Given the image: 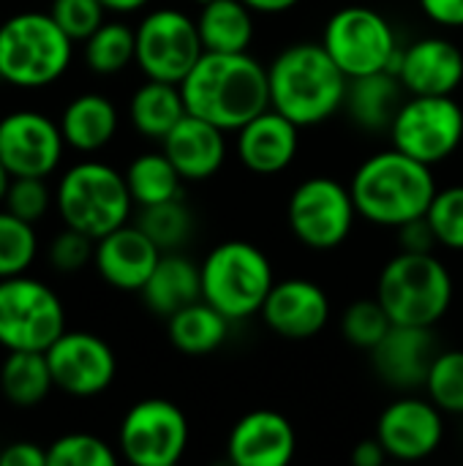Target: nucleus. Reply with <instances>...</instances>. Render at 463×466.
I'll return each instance as SVG.
<instances>
[{
	"label": "nucleus",
	"mask_w": 463,
	"mask_h": 466,
	"mask_svg": "<svg viewBox=\"0 0 463 466\" xmlns=\"http://www.w3.org/2000/svg\"><path fill=\"white\" fill-rule=\"evenodd\" d=\"M145 306L169 319L175 311H180L183 306L194 303L202 298V273L199 265H194L188 257L164 251L158 265L153 268L150 279L145 281V287L139 289Z\"/></svg>",
	"instance_id": "obj_25"
},
{
	"label": "nucleus",
	"mask_w": 463,
	"mask_h": 466,
	"mask_svg": "<svg viewBox=\"0 0 463 466\" xmlns=\"http://www.w3.org/2000/svg\"><path fill=\"white\" fill-rule=\"evenodd\" d=\"M426 396L450 415H463V350H439L426 377Z\"/></svg>",
	"instance_id": "obj_35"
},
{
	"label": "nucleus",
	"mask_w": 463,
	"mask_h": 466,
	"mask_svg": "<svg viewBox=\"0 0 463 466\" xmlns=\"http://www.w3.org/2000/svg\"><path fill=\"white\" fill-rule=\"evenodd\" d=\"M388 459L390 456H388L385 445L379 442V437H368V440L357 442L352 451V464L355 466H382Z\"/></svg>",
	"instance_id": "obj_45"
},
{
	"label": "nucleus",
	"mask_w": 463,
	"mask_h": 466,
	"mask_svg": "<svg viewBox=\"0 0 463 466\" xmlns=\"http://www.w3.org/2000/svg\"><path fill=\"white\" fill-rule=\"evenodd\" d=\"M161 254L164 251L136 224H123L96 240L93 265L109 287L139 292L158 265Z\"/></svg>",
	"instance_id": "obj_21"
},
{
	"label": "nucleus",
	"mask_w": 463,
	"mask_h": 466,
	"mask_svg": "<svg viewBox=\"0 0 463 466\" xmlns=\"http://www.w3.org/2000/svg\"><path fill=\"white\" fill-rule=\"evenodd\" d=\"M117 109L101 93H82L71 98L60 115V131L68 147L79 153H96L117 134Z\"/></svg>",
	"instance_id": "obj_26"
},
{
	"label": "nucleus",
	"mask_w": 463,
	"mask_h": 466,
	"mask_svg": "<svg viewBox=\"0 0 463 466\" xmlns=\"http://www.w3.org/2000/svg\"><path fill=\"white\" fill-rule=\"evenodd\" d=\"M115 451L93 434H63L46 448V466H115Z\"/></svg>",
	"instance_id": "obj_37"
},
{
	"label": "nucleus",
	"mask_w": 463,
	"mask_h": 466,
	"mask_svg": "<svg viewBox=\"0 0 463 466\" xmlns=\"http://www.w3.org/2000/svg\"><path fill=\"white\" fill-rule=\"evenodd\" d=\"M297 434L287 415L276 410H254L243 415L226 442V456L235 466H287L295 459Z\"/></svg>",
	"instance_id": "obj_20"
},
{
	"label": "nucleus",
	"mask_w": 463,
	"mask_h": 466,
	"mask_svg": "<svg viewBox=\"0 0 463 466\" xmlns=\"http://www.w3.org/2000/svg\"><path fill=\"white\" fill-rule=\"evenodd\" d=\"M194 3H199V5H202V3H207V0H194Z\"/></svg>",
	"instance_id": "obj_49"
},
{
	"label": "nucleus",
	"mask_w": 463,
	"mask_h": 466,
	"mask_svg": "<svg viewBox=\"0 0 463 466\" xmlns=\"http://www.w3.org/2000/svg\"><path fill=\"white\" fill-rule=\"evenodd\" d=\"M60 123L35 112L16 109L0 117V161L11 177H46L63 158Z\"/></svg>",
	"instance_id": "obj_14"
},
{
	"label": "nucleus",
	"mask_w": 463,
	"mask_h": 466,
	"mask_svg": "<svg viewBox=\"0 0 463 466\" xmlns=\"http://www.w3.org/2000/svg\"><path fill=\"white\" fill-rule=\"evenodd\" d=\"M259 314L281 339L308 341L325 330L330 319V300L319 284L308 279H287L273 284Z\"/></svg>",
	"instance_id": "obj_17"
},
{
	"label": "nucleus",
	"mask_w": 463,
	"mask_h": 466,
	"mask_svg": "<svg viewBox=\"0 0 463 466\" xmlns=\"http://www.w3.org/2000/svg\"><path fill=\"white\" fill-rule=\"evenodd\" d=\"M287 218L292 235L303 246L314 251H333L352 235L357 208L349 186L336 177L317 175L292 191Z\"/></svg>",
	"instance_id": "obj_10"
},
{
	"label": "nucleus",
	"mask_w": 463,
	"mask_h": 466,
	"mask_svg": "<svg viewBox=\"0 0 463 466\" xmlns=\"http://www.w3.org/2000/svg\"><path fill=\"white\" fill-rule=\"evenodd\" d=\"M377 300L393 325L434 328L453 303V279L439 257L401 251L379 273Z\"/></svg>",
	"instance_id": "obj_5"
},
{
	"label": "nucleus",
	"mask_w": 463,
	"mask_h": 466,
	"mask_svg": "<svg viewBox=\"0 0 463 466\" xmlns=\"http://www.w3.org/2000/svg\"><path fill=\"white\" fill-rule=\"evenodd\" d=\"M377 437L390 459L420 461L439 451L445 437L442 410L431 399L404 396L393 401L377 423Z\"/></svg>",
	"instance_id": "obj_16"
},
{
	"label": "nucleus",
	"mask_w": 463,
	"mask_h": 466,
	"mask_svg": "<svg viewBox=\"0 0 463 466\" xmlns=\"http://www.w3.org/2000/svg\"><path fill=\"white\" fill-rule=\"evenodd\" d=\"M188 115L237 131L270 106L267 68L248 52H205L180 82Z\"/></svg>",
	"instance_id": "obj_1"
},
{
	"label": "nucleus",
	"mask_w": 463,
	"mask_h": 466,
	"mask_svg": "<svg viewBox=\"0 0 463 466\" xmlns=\"http://www.w3.org/2000/svg\"><path fill=\"white\" fill-rule=\"evenodd\" d=\"M420 8L442 27H463V0H420Z\"/></svg>",
	"instance_id": "obj_43"
},
{
	"label": "nucleus",
	"mask_w": 463,
	"mask_h": 466,
	"mask_svg": "<svg viewBox=\"0 0 463 466\" xmlns=\"http://www.w3.org/2000/svg\"><path fill=\"white\" fill-rule=\"evenodd\" d=\"M55 388L46 352H8L0 366V390L19 410L38 407Z\"/></svg>",
	"instance_id": "obj_30"
},
{
	"label": "nucleus",
	"mask_w": 463,
	"mask_h": 466,
	"mask_svg": "<svg viewBox=\"0 0 463 466\" xmlns=\"http://www.w3.org/2000/svg\"><path fill=\"white\" fill-rule=\"evenodd\" d=\"M226 131L196 117L186 115L164 139L161 150L169 156L183 180H207L226 161Z\"/></svg>",
	"instance_id": "obj_23"
},
{
	"label": "nucleus",
	"mask_w": 463,
	"mask_h": 466,
	"mask_svg": "<svg viewBox=\"0 0 463 466\" xmlns=\"http://www.w3.org/2000/svg\"><path fill=\"white\" fill-rule=\"evenodd\" d=\"M3 205L8 213L19 216L22 221L35 224L38 218H44L49 208V188L44 177H11Z\"/></svg>",
	"instance_id": "obj_40"
},
{
	"label": "nucleus",
	"mask_w": 463,
	"mask_h": 466,
	"mask_svg": "<svg viewBox=\"0 0 463 466\" xmlns=\"http://www.w3.org/2000/svg\"><path fill=\"white\" fill-rule=\"evenodd\" d=\"M8 183H11V172H8L5 164L0 161V202H3V197H5V191H8Z\"/></svg>",
	"instance_id": "obj_48"
},
{
	"label": "nucleus",
	"mask_w": 463,
	"mask_h": 466,
	"mask_svg": "<svg viewBox=\"0 0 463 466\" xmlns=\"http://www.w3.org/2000/svg\"><path fill=\"white\" fill-rule=\"evenodd\" d=\"M199 273L202 298L229 322L259 314L276 284L267 254L248 240L218 243L199 265Z\"/></svg>",
	"instance_id": "obj_6"
},
{
	"label": "nucleus",
	"mask_w": 463,
	"mask_h": 466,
	"mask_svg": "<svg viewBox=\"0 0 463 466\" xmlns=\"http://www.w3.org/2000/svg\"><path fill=\"white\" fill-rule=\"evenodd\" d=\"M101 3L109 14H134V11L145 8L150 0H101Z\"/></svg>",
	"instance_id": "obj_47"
},
{
	"label": "nucleus",
	"mask_w": 463,
	"mask_h": 466,
	"mask_svg": "<svg viewBox=\"0 0 463 466\" xmlns=\"http://www.w3.org/2000/svg\"><path fill=\"white\" fill-rule=\"evenodd\" d=\"M357 216L377 227H401L428 213L437 197L434 167L398 147L368 156L349 183Z\"/></svg>",
	"instance_id": "obj_3"
},
{
	"label": "nucleus",
	"mask_w": 463,
	"mask_h": 466,
	"mask_svg": "<svg viewBox=\"0 0 463 466\" xmlns=\"http://www.w3.org/2000/svg\"><path fill=\"white\" fill-rule=\"evenodd\" d=\"M49 14L71 41H82V44L106 22L104 19L106 8L101 0H52Z\"/></svg>",
	"instance_id": "obj_39"
},
{
	"label": "nucleus",
	"mask_w": 463,
	"mask_h": 466,
	"mask_svg": "<svg viewBox=\"0 0 463 466\" xmlns=\"http://www.w3.org/2000/svg\"><path fill=\"white\" fill-rule=\"evenodd\" d=\"M120 453L134 466H175L188 448V420L166 399L136 401L120 423Z\"/></svg>",
	"instance_id": "obj_13"
},
{
	"label": "nucleus",
	"mask_w": 463,
	"mask_h": 466,
	"mask_svg": "<svg viewBox=\"0 0 463 466\" xmlns=\"http://www.w3.org/2000/svg\"><path fill=\"white\" fill-rule=\"evenodd\" d=\"M65 333L60 298L38 279H0V347L8 352H46Z\"/></svg>",
	"instance_id": "obj_9"
},
{
	"label": "nucleus",
	"mask_w": 463,
	"mask_h": 466,
	"mask_svg": "<svg viewBox=\"0 0 463 466\" xmlns=\"http://www.w3.org/2000/svg\"><path fill=\"white\" fill-rule=\"evenodd\" d=\"M205 55L196 19L177 8H156L136 27V66L147 79L180 85Z\"/></svg>",
	"instance_id": "obj_12"
},
{
	"label": "nucleus",
	"mask_w": 463,
	"mask_h": 466,
	"mask_svg": "<svg viewBox=\"0 0 463 466\" xmlns=\"http://www.w3.org/2000/svg\"><path fill=\"white\" fill-rule=\"evenodd\" d=\"M396 76L409 96H453L463 82V52L450 38L428 35L401 46Z\"/></svg>",
	"instance_id": "obj_19"
},
{
	"label": "nucleus",
	"mask_w": 463,
	"mask_h": 466,
	"mask_svg": "<svg viewBox=\"0 0 463 466\" xmlns=\"http://www.w3.org/2000/svg\"><path fill=\"white\" fill-rule=\"evenodd\" d=\"M371 355L374 371L385 385L396 390H418L426 388V377L434 358L439 355V347L434 328L393 325L388 336L371 350Z\"/></svg>",
	"instance_id": "obj_18"
},
{
	"label": "nucleus",
	"mask_w": 463,
	"mask_h": 466,
	"mask_svg": "<svg viewBox=\"0 0 463 466\" xmlns=\"http://www.w3.org/2000/svg\"><path fill=\"white\" fill-rule=\"evenodd\" d=\"M188 115L186 98L180 85L175 82H161V79H147L145 85L136 87L128 104V117L134 128L147 137V139H164L183 117Z\"/></svg>",
	"instance_id": "obj_27"
},
{
	"label": "nucleus",
	"mask_w": 463,
	"mask_h": 466,
	"mask_svg": "<svg viewBox=\"0 0 463 466\" xmlns=\"http://www.w3.org/2000/svg\"><path fill=\"white\" fill-rule=\"evenodd\" d=\"M74 55V41L49 11H19L0 25V79L38 90L57 82Z\"/></svg>",
	"instance_id": "obj_4"
},
{
	"label": "nucleus",
	"mask_w": 463,
	"mask_h": 466,
	"mask_svg": "<svg viewBox=\"0 0 463 466\" xmlns=\"http://www.w3.org/2000/svg\"><path fill=\"white\" fill-rule=\"evenodd\" d=\"M93 254H96V240L79 229H71V227H65L60 235H55L49 248H46L49 265L60 273L82 270L87 262H93Z\"/></svg>",
	"instance_id": "obj_41"
},
{
	"label": "nucleus",
	"mask_w": 463,
	"mask_h": 466,
	"mask_svg": "<svg viewBox=\"0 0 463 466\" xmlns=\"http://www.w3.org/2000/svg\"><path fill=\"white\" fill-rule=\"evenodd\" d=\"M393 328L385 306L374 300H355L341 317V336L357 350H374Z\"/></svg>",
	"instance_id": "obj_36"
},
{
	"label": "nucleus",
	"mask_w": 463,
	"mask_h": 466,
	"mask_svg": "<svg viewBox=\"0 0 463 466\" xmlns=\"http://www.w3.org/2000/svg\"><path fill=\"white\" fill-rule=\"evenodd\" d=\"M254 14H287L292 11L300 0H243Z\"/></svg>",
	"instance_id": "obj_46"
},
{
	"label": "nucleus",
	"mask_w": 463,
	"mask_h": 466,
	"mask_svg": "<svg viewBox=\"0 0 463 466\" xmlns=\"http://www.w3.org/2000/svg\"><path fill=\"white\" fill-rule=\"evenodd\" d=\"M35 229L19 216L0 210V279L22 276L35 259Z\"/></svg>",
	"instance_id": "obj_34"
},
{
	"label": "nucleus",
	"mask_w": 463,
	"mask_h": 466,
	"mask_svg": "<svg viewBox=\"0 0 463 466\" xmlns=\"http://www.w3.org/2000/svg\"><path fill=\"white\" fill-rule=\"evenodd\" d=\"M136 227L161 251H175L188 240V235L194 229V218H191V210L177 197V199H166V202H158V205L139 208Z\"/></svg>",
	"instance_id": "obj_33"
},
{
	"label": "nucleus",
	"mask_w": 463,
	"mask_h": 466,
	"mask_svg": "<svg viewBox=\"0 0 463 466\" xmlns=\"http://www.w3.org/2000/svg\"><path fill=\"white\" fill-rule=\"evenodd\" d=\"M229 325L232 322L216 306L199 298L166 319V333L175 350H180L183 355L199 358V355H210L226 341Z\"/></svg>",
	"instance_id": "obj_29"
},
{
	"label": "nucleus",
	"mask_w": 463,
	"mask_h": 466,
	"mask_svg": "<svg viewBox=\"0 0 463 466\" xmlns=\"http://www.w3.org/2000/svg\"><path fill=\"white\" fill-rule=\"evenodd\" d=\"M126 183H128L134 205L147 208V205H158L166 199H177L183 175L175 169V164L169 161L164 150H153V153L136 156L128 164Z\"/></svg>",
	"instance_id": "obj_31"
},
{
	"label": "nucleus",
	"mask_w": 463,
	"mask_h": 466,
	"mask_svg": "<svg viewBox=\"0 0 463 466\" xmlns=\"http://www.w3.org/2000/svg\"><path fill=\"white\" fill-rule=\"evenodd\" d=\"M439 246L463 251V186L439 188L426 213Z\"/></svg>",
	"instance_id": "obj_38"
},
{
	"label": "nucleus",
	"mask_w": 463,
	"mask_h": 466,
	"mask_svg": "<svg viewBox=\"0 0 463 466\" xmlns=\"http://www.w3.org/2000/svg\"><path fill=\"white\" fill-rule=\"evenodd\" d=\"M322 46L338 63V68L355 79L377 71L396 74L401 46L393 25L368 5L338 8L322 30Z\"/></svg>",
	"instance_id": "obj_8"
},
{
	"label": "nucleus",
	"mask_w": 463,
	"mask_h": 466,
	"mask_svg": "<svg viewBox=\"0 0 463 466\" xmlns=\"http://www.w3.org/2000/svg\"><path fill=\"white\" fill-rule=\"evenodd\" d=\"M0 466H46V451L33 442H14L0 451Z\"/></svg>",
	"instance_id": "obj_44"
},
{
	"label": "nucleus",
	"mask_w": 463,
	"mask_h": 466,
	"mask_svg": "<svg viewBox=\"0 0 463 466\" xmlns=\"http://www.w3.org/2000/svg\"><path fill=\"white\" fill-rule=\"evenodd\" d=\"M398 240H401V251H418V254H431L434 246H439V240H437V235H434L426 216L401 224L398 227Z\"/></svg>",
	"instance_id": "obj_42"
},
{
	"label": "nucleus",
	"mask_w": 463,
	"mask_h": 466,
	"mask_svg": "<svg viewBox=\"0 0 463 466\" xmlns=\"http://www.w3.org/2000/svg\"><path fill=\"white\" fill-rule=\"evenodd\" d=\"M393 147L437 167L450 158L463 142V106L453 96H409L393 126Z\"/></svg>",
	"instance_id": "obj_11"
},
{
	"label": "nucleus",
	"mask_w": 463,
	"mask_h": 466,
	"mask_svg": "<svg viewBox=\"0 0 463 466\" xmlns=\"http://www.w3.org/2000/svg\"><path fill=\"white\" fill-rule=\"evenodd\" d=\"M134 199L126 175L101 161H79L57 183V213L65 227L93 240L128 224Z\"/></svg>",
	"instance_id": "obj_7"
},
{
	"label": "nucleus",
	"mask_w": 463,
	"mask_h": 466,
	"mask_svg": "<svg viewBox=\"0 0 463 466\" xmlns=\"http://www.w3.org/2000/svg\"><path fill=\"white\" fill-rule=\"evenodd\" d=\"M407 87L390 71H377L366 76L349 79L344 106L355 126L363 131H390L404 98Z\"/></svg>",
	"instance_id": "obj_24"
},
{
	"label": "nucleus",
	"mask_w": 463,
	"mask_h": 466,
	"mask_svg": "<svg viewBox=\"0 0 463 466\" xmlns=\"http://www.w3.org/2000/svg\"><path fill=\"white\" fill-rule=\"evenodd\" d=\"M297 123L267 106L243 128H237V156L243 167L257 175L284 172L297 156Z\"/></svg>",
	"instance_id": "obj_22"
},
{
	"label": "nucleus",
	"mask_w": 463,
	"mask_h": 466,
	"mask_svg": "<svg viewBox=\"0 0 463 466\" xmlns=\"http://www.w3.org/2000/svg\"><path fill=\"white\" fill-rule=\"evenodd\" d=\"M136 60V30L126 22H104L85 41V63L101 76L120 74Z\"/></svg>",
	"instance_id": "obj_32"
},
{
	"label": "nucleus",
	"mask_w": 463,
	"mask_h": 466,
	"mask_svg": "<svg viewBox=\"0 0 463 466\" xmlns=\"http://www.w3.org/2000/svg\"><path fill=\"white\" fill-rule=\"evenodd\" d=\"M46 360L52 369L55 388L79 399L104 393L117 374L112 347L101 336L85 330H65L46 350Z\"/></svg>",
	"instance_id": "obj_15"
},
{
	"label": "nucleus",
	"mask_w": 463,
	"mask_h": 466,
	"mask_svg": "<svg viewBox=\"0 0 463 466\" xmlns=\"http://www.w3.org/2000/svg\"><path fill=\"white\" fill-rule=\"evenodd\" d=\"M205 52H248L254 11L243 0H207L196 16Z\"/></svg>",
	"instance_id": "obj_28"
},
{
	"label": "nucleus",
	"mask_w": 463,
	"mask_h": 466,
	"mask_svg": "<svg viewBox=\"0 0 463 466\" xmlns=\"http://www.w3.org/2000/svg\"><path fill=\"white\" fill-rule=\"evenodd\" d=\"M267 85L270 106L306 128L330 120L344 106L349 76L338 68L322 41H300L273 57L267 66Z\"/></svg>",
	"instance_id": "obj_2"
}]
</instances>
